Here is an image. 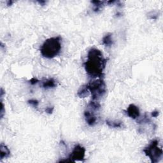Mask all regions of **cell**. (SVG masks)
Masks as SVG:
<instances>
[{
	"label": "cell",
	"mask_w": 163,
	"mask_h": 163,
	"mask_svg": "<svg viewBox=\"0 0 163 163\" xmlns=\"http://www.w3.org/2000/svg\"><path fill=\"white\" fill-rule=\"evenodd\" d=\"M13 3V2H12V1H9V2H8V3H7V5L8 6H11L12 5V4Z\"/></svg>",
	"instance_id": "cell-22"
},
{
	"label": "cell",
	"mask_w": 163,
	"mask_h": 163,
	"mask_svg": "<svg viewBox=\"0 0 163 163\" xmlns=\"http://www.w3.org/2000/svg\"><path fill=\"white\" fill-rule=\"evenodd\" d=\"M93 100H98L103 97L106 92V87L105 81L102 78H98L87 84Z\"/></svg>",
	"instance_id": "cell-3"
},
{
	"label": "cell",
	"mask_w": 163,
	"mask_h": 163,
	"mask_svg": "<svg viewBox=\"0 0 163 163\" xmlns=\"http://www.w3.org/2000/svg\"><path fill=\"white\" fill-rule=\"evenodd\" d=\"M106 124L110 127L113 128H122L124 127V123L122 121L119 120H106Z\"/></svg>",
	"instance_id": "cell-9"
},
{
	"label": "cell",
	"mask_w": 163,
	"mask_h": 163,
	"mask_svg": "<svg viewBox=\"0 0 163 163\" xmlns=\"http://www.w3.org/2000/svg\"><path fill=\"white\" fill-rule=\"evenodd\" d=\"M38 3L41 5H44V4L45 3V1H43V2H38Z\"/></svg>",
	"instance_id": "cell-21"
},
{
	"label": "cell",
	"mask_w": 163,
	"mask_h": 163,
	"mask_svg": "<svg viewBox=\"0 0 163 163\" xmlns=\"http://www.w3.org/2000/svg\"><path fill=\"white\" fill-rule=\"evenodd\" d=\"M42 86L43 88H44V89H51V88L56 87L57 86V84L56 80L54 78H49L43 82Z\"/></svg>",
	"instance_id": "cell-10"
},
{
	"label": "cell",
	"mask_w": 163,
	"mask_h": 163,
	"mask_svg": "<svg viewBox=\"0 0 163 163\" xmlns=\"http://www.w3.org/2000/svg\"><path fill=\"white\" fill-rule=\"evenodd\" d=\"M159 115V112L158 110H155V111L152 112L151 113L152 117H158Z\"/></svg>",
	"instance_id": "cell-20"
},
{
	"label": "cell",
	"mask_w": 163,
	"mask_h": 163,
	"mask_svg": "<svg viewBox=\"0 0 163 163\" xmlns=\"http://www.w3.org/2000/svg\"><path fill=\"white\" fill-rule=\"evenodd\" d=\"M54 111V107L53 106H50L47 107L45 109V112L48 114H52Z\"/></svg>",
	"instance_id": "cell-19"
},
{
	"label": "cell",
	"mask_w": 163,
	"mask_h": 163,
	"mask_svg": "<svg viewBox=\"0 0 163 163\" xmlns=\"http://www.w3.org/2000/svg\"><path fill=\"white\" fill-rule=\"evenodd\" d=\"M92 4H94V12H98L101 8L104 6V2H101V1H92L91 2Z\"/></svg>",
	"instance_id": "cell-14"
},
{
	"label": "cell",
	"mask_w": 163,
	"mask_h": 163,
	"mask_svg": "<svg viewBox=\"0 0 163 163\" xmlns=\"http://www.w3.org/2000/svg\"><path fill=\"white\" fill-rule=\"evenodd\" d=\"M10 156V151L8 147L5 145L3 143H2L0 145V158H1V161H2L3 159L8 158Z\"/></svg>",
	"instance_id": "cell-8"
},
{
	"label": "cell",
	"mask_w": 163,
	"mask_h": 163,
	"mask_svg": "<svg viewBox=\"0 0 163 163\" xmlns=\"http://www.w3.org/2000/svg\"><path fill=\"white\" fill-rule=\"evenodd\" d=\"M29 82L31 85H34L36 84L37 83H38V82H39V80H38L36 78L33 77V78H32L29 81Z\"/></svg>",
	"instance_id": "cell-18"
},
{
	"label": "cell",
	"mask_w": 163,
	"mask_h": 163,
	"mask_svg": "<svg viewBox=\"0 0 163 163\" xmlns=\"http://www.w3.org/2000/svg\"><path fill=\"white\" fill-rule=\"evenodd\" d=\"M103 43L107 47H110L113 43V39H112V34L109 33H107L106 35L103 38Z\"/></svg>",
	"instance_id": "cell-12"
},
{
	"label": "cell",
	"mask_w": 163,
	"mask_h": 163,
	"mask_svg": "<svg viewBox=\"0 0 163 163\" xmlns=\"http://www.w3.org/2000/svg\"><path fill=\"white\" fill-rule=\"evenodd\" d=\"M85 148L80 145L75 146L73 150L70 154L69 158L68 159H64L59 161L61 162H75L77 161L83 162L85 159Z\"/></svg>",
	"instance_id": "cell-5"
},
{
	"label": "cell",
	"mask_w": 163,
	"mask_h": 163,
	"mask_svg": "<svg viewBox=\"0 0 163 163\" xmlns=\"http://www.w3.org/2000/svg\"><path fill=\"white\" fill-rule=\"evenodd\" d=\"M90 92L88 89L87 85H84L80 87V89L78 91L77 95L80 98H85L89 96Z\"/></svg>",
	"instance_id": "cell-11"
},
{
	"label": "cell",
	"mask_w": 163,
	"mask_h": 163,
	"mask_svg": "<svg viewBox=\"0 0 163 163\" xmlns=\"http://www.w3.org/2000/svg\"><path fill=\"white\" fill-rule=\"evenodd\" d=\"M95 112H97L89 109V108H87L84 112V117L85 121L87 124L89 126H94L98 123V119Z\"/></svg>",
	"instance_id": "cell-6"
},
{
	"label": "cell",
	"mask_w": 163,
	"mask_h": 163,
	"mask_svg": "<svg viewBox=\"0 0 163 163\" xmlns=\"http://www.w3.org/2000/svg\"><path fill=\"white\" fill-rule=\"evenodd\" d=\"M3 94H4V91H3V89L2 88L1 89V97H3Z\"/></svg>",
	"instance_id": "cell-23"
},
{
	"label": "cell",
	"mask_w": 163,
	"mask_h": 163,
	"mask_svg": "<svg viewBox=\"0 0 163 163\" xmlns=\"http://www.w3.org/2000/svg\"><path fill=\"white\" fill-rule=\"evenodd\" d=\"M62 38L61 36L52 37L47 39L40 47L42 56L47 59H52L57 56L62 48Z\"/></svg>",
	"instance_id": "cell-2"
},
{
	"label": "cell",
	"mask_w": 163,
	"mask_h": 163,
	"mask_svg": "<svg viewBox=\"0 0 163 163\" xmlns=\"http://www.w3.org/2000/svg\"><path fill=\"white\" fill-rule=\"evenodd\" d=\"M5 112V109L4 108V105L3 103V101H1V110H0V117H1V119L3 118V115Z\"/></svg>",
	"instance_id": "cell-17"
},
{
	"label": "cell",
	"mask_w": 163,
	"mask_h": 163,
	"mask_svg": "<svg viewBox=\"0 0 163 163\" xmlns=\"http://www.w3.org/2000/svg\"><path fill=\"white\" fill-rule=\"evenodd\" d=\"M87 108L93 110L96 112H98L101 109V105L98 101H92L87 105Z\"/></svg>",
	"instance_id": "cell-13"
},
{
	"label": "cell",
	"mask_w": 163,
	"mask_h": 163,
	"mask_svg": "<svg viewBox=\"0 0 163 163\" xmlns=\"http://www.w3.org/2000/svg\"><path fill=\"white\" fill-rule=\"evenodd\" d=\"M125 112L128 116L133 119H138L140 115L139 108L134 104H131L129 105L127 110Z\"/></svg>",
	"instance_id": "cell-7"
},
{
	"label": "cell",
	"mask_w": 163,
	"mask_h": 163,
	"mask_svg": "<svg viewBox=\"0 0 163 163\" xmlns=\"http://www.w3.org/2000/svg\"><path fill=\"white\" fill-rule=\"evenodd\" d=\"M28 103L29 105H31V106H33L35 108H37L39 105V102L36 99H29L28 101Z\"/></svg>",
	"instance_id": "cell-16"
},
{
	"label": "cell",
	"mask_w": 163,
	"mask_h": 163,
	"mask_svg": "<svg viewBox=\"0 0 163 163\" xmlns=\"http://www.w3.org/2000/svg\"><path fill=\"white\" fill-rule=\"evenodd\" d=\"M144 152L145 155L150 158L152 163L159 162L162 158L163 151L162 148L159 147V141L158 140H152L149 145L144 149Z\"/></svg>",
	"instance_id": "cell-4"
},
{
	"label": "cell",
	"mask_w": 163,
	"mask_h": 163,
	"mask_svg": "<svg viewBox=\"0 0 163 163\" xmlns=\"http://www.w3.org/2000/svg\"><path fill=\"white\" fill-rule=\"evenodd\" d=\"M151 122V119H149L147 114L145 113L144 115V116L143 117V118H141L140 120L138 121V123L141 124H144L146 123H148V122Z\"/></svg>",
	"instance_id": "cell-15"
},
{
	"label": "cell",
	"mask_w": 163,
	"mask_h": 163,
	"mask_svg": "<svg viewBox=\"0 0 163 163\" xmlns=\"http://www.w3.org/2000/svg\"><path fill=\"white\" fill-rule=\"evenodd\" d=\"M107 59L98 49H91L87 54V58L84 64L87 73L92 78H101L104 76Z\"/></svg>",
	"instance_id": "cell-1"
}]
</instances>
